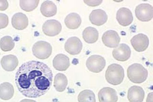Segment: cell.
<instances>
[{
  "mask_svg": "<svg viewBox=\"0 0 153 102\" xmlns=\"http://www.w3.org/2000/svg\"><path fill=\"white\" fill-rule=\"evenodd\" d=\"M39 1H20V6L25 12H30L36 8Z\"/></svg>",
  "mask_w": 153,
  "mask_h": 102,
  "instance_id": "484cf974",
  "label": "cell"
},
{
  "mask_svg": "<svg viewBox=\"0 0 153 102\" xmlns=\"http://www.w3.org/2000/svg\"><path fill=\"white\" fill-rule=\"evenodd\" d=\"M131 55V50L129 46L125 44H121L112 51V56L115 59L121 62L128 60Z\"/></svg>",
  "mask_w": 153,
  "mask_h": 102,
  "instance_id": "8fae6325",
  "label": "cell"
},
{
  "mask_svg": "<svg viewBox=\"0 0 153 102\" xmlns=\"http://www.w3.org/2000/svg\"><path fill=\"white\" fill-rule=\"evenodd\" d=\"M79 102H96L94 93L90 90H84L81 91L78 98Z\"/></svg>",
  "mask_w": 153,
  "mask_h": 102,
  "instance_id": "cb8c5ba5",
  "label": "cell"
},
{
  "mask_svg": "<svg viewBox=\"0 0 153 102\" xmlns=\"http://www.w3.org/2000/svg\"><path fill=\"white\" fill-rule=\"evenodd\" d=\"M20 102H36L35 100H31V99H24L21 101Z\"/></svg>",
  "mask_w": 153,
  "mask_h": 102,
  "instance_id": "4dcf8cb0",
  "label": "cell"
},
{
  "mask_svg": "<svg viewBox=\"0 0 153 102\" xmlns=\"http://www.w3.org/2000/svg\"><path fill=\"white\" fill-rule=\"evenodd\" d=\"M82 43L79 38L72 37L68 39L65 44V49L71 55H77L82 49Z\"/></svg>",
  "mask_w": 153,
  "mask_h": 102,
  "instance_id": "9c48e42d",
  "label": "cell"
},
{
  "mask_svg": "<svg viewBox=\"0 0 153 102\" xmlns=\"http://www.w3.org/2000/svg\"><path fill=\"white\" fill-rule=\"evenodd\" d=\"M106 65V61L102 56L93 55L88 59L86 66L91 72L99 73L102 72Z\"/></svg>",
  "mask_w": 153,
  "mask_h": 102,
  "instance_id": "5b68a950",
  "label": "cell"
},
{
  "mask_svg": "<svg viewBox=\"0 0 153 102\" xmlns=\"http://www.w3.org/2000/svg\"><path fill=\"white\" fill-rule=\"evenodd\" d=\"M8 2L7 1H0V11H5L8 8Z\"/></svg>",
  "mask_w": 153,
  "mask_h": 102,
  "instance_id": "f1b7e54d",
  "label": "cell"
},
{
  "mask_svg": "<svg viewBox=\"0 0 153 102\" xmlns=\"http://www.w3.org/2000/svg\"><path fill=\"white\" fill-rule=\"evenodd\" d=\"M18 58L13 55H7L2 57L1 61V67L7 72L14 71L18 65Z\"/></svg>",
  "mask_w": 153,
  "mask_h": 102,
  "instance_id": "ac0fdd59",
  "label": "cell"
},
{
  "mask_svg": "<svg viewBox=\"0 0 153 102\" xmlns=\"http://www.w3.org/2000/svg\"><path fill=\"white\" fill-rule=\"evenodd\" d=\"M145 95V91L141 87L134 86L128 90L127 98L130 102H143Z\"/></svg>",
  "mask_w": 153,
  "mask_h": 102,
  "instance_id": "9a60e30c",
  "label": "cell"
},
{
  "mask_svg": "<svg viewBox=\"0 0 153 102\" xmlns=\"http://www.w3.org/2000/svg\"><path fill=\"white\" fill-rule=\"evenodd\" d=\"M14 45L13 38L9 36H4L0 40V47L4 52H8L13 50Z\"/></svg>",
  "mask_w": 153,
  "mask_h": 102,
  "instance_id": "d4e9b609",
  "label": "cell"
},
{
  "mask_svg": "<svg viewBox=\"0 0 153 102\" xmlns=\"http://www.w3.org/2000/svg\"><path fill=\"white\" fill-rule=\"evenodd\" d=\"M85 4L90 6H98L102 2V1H84Z\"/></svg>",
  "mask_w": 153,
  "mask_h": 102,
  "instance_id": "83f0119b",
  "label": "cell"
},
{
  "mask_svg": "<svg viewBox=\"0 0 153 102\" xmlns=\"http://www.w3.org/2000/svg\"><path fill=\"white\" fill-rule=\"evenodd\" d=\"M116 19L119 24L123 26H127L133 22V14L130 10L126 8H121L117 11Z\"/></svg>",
  "mask_w": 153,
  "mask_h": 102,
  "instance_id": "7c38bea8",
  "label": "cell"
},
{
  "mask_svg": "<svg viewBox=\"0 0 153 102\" xmlns=\"http://www.w3.org/2000/svg\"><path fill=\"white\" fill-rule=\"evenodd\" d=\"M98 98L100 102H117L118 100L116 91L110 87H104L100 90Z\"/></svg>",
  "mask_w": 153,
  "mask_h": 102,
  "instance_id": "4fadbf2b",
  "label": "cell"
},
{
  "mask_svg": "<svg viewBox=\"0 0 153 102\" xmlns=\"http://www.w3.org/2000/svg\"><path fill=\"white\" fill-rule=\"evenodd\" d=\"M14 88L11 84L4 82L0 84V98L4 100H8L13 97Z\"/></svg>",
  "mask_w": 153,
  "mask_h": 102,
  "instance_id": "44dd1931",
  "label": "cell"
},
{
  "mask_svg": "<svg viewBox=\"0 0 153 102\" xmlns=\"http://www.w3.org/2000/svg\"><path fill=\"white\" fill-rule=\"evenodd\" d=\"M127 72L128 78L134 83H142L148 77V71L146 68L137 63L129 66Z\"/></svg>",
  "mask_w": 153,
  "mask_h": 102,
  "instance_id": "3957f363",
  "label": "cell"
},
{
  "mask_svg": "<svg viewBox=\"0 0 153 102\" xmlns=\"http://www.w3.org/2000/svg\"><path fill=\"white\" fill-rule=\"evenodd\" d=\"M42 30L45 35L53 37L57 35L61 32L62 25L57 20H49L43 24Z\"/></svg>",
  "mask_w": 153,
  "mask_h": 102,
  "instance_id": "52a82bcc",
  "label": "cell"
},
{
  "mask_svg": "<svg viewBox=\"0 0 153 102\" xmlns=\"http://www.w3.org/2000/svg\"><path fill=\"white\" fill-rule=\"evenodd\" d=\"M82 36L86 43L93 44L97 42L99 39V33L95 28L88 27L83 32Z\"/></svg>",
  "mask_w": 153,
  "mask_h": 102,
  "instance_id": "7402d4cb",
  "label": "cell"
},
{
  "mask_svg": "<svg viewBox=\"0 0 153 102\" xmlns=\"http://www.w3.org/2000/svg\"><path fill=\"white\" fill-rule=\"evenodd\" d=\"M124 77V69L121 65L113 64L108 67L105 73V78L110 84L114 86L121 84Z\"/></svg>",
  "mask_w": 153,
  "mask_h": 102,
  "instance_id": "7a4b0ae2",
  "label": "cell"
},
{
  "mask_svg": "<svg viewBox=\"0 0 153 102\" xmlns=\"http://www.w3.org/2000/svg\"><path fill=\"white\" fill-rule=\"evenodd\" d=\"M132 47L138 52H142L147 49L149 44L148 37L143 33L134 36L131 40Z\"/></svg>",
  "mask_w": 153,
  "mask_h": 102,
  "instance_id": "ba28073f",
  "label": "cell"
},
{
  "mask_svg": "<svg viewBox=\"0 0 153 102\" xmlns=\"http://www.w3.org/2000/svg\"><path fill=\"white\" fill-rule=\"evenodd\" d=\"M32 52L33 55L38 59H46L51 55L52 47L49 43L40 41L33 45Z\"/></svg>",
  "mask_w": 153,
  "mask_h": 102,
  "instance_id": "277c9868",
  "label": "cell"
},
{
  "mask_svg": "<svg viewBox=\"0 0 153 102\" xmlns=\"http://www.w3.org/2000/svg\"><path fill=\"white\" fill-rule=\"evenodd\" d=\"M15 81L18 90L24 96L39 98L46 94L51 86L52 72L45 63L31 61L19 68Z\"/></svg>",
  "mask_w": 153,
  "mask_h": 102,
  "instance_id": "6da1fadb",
  "label": "cell"
},
{
  "mask_svg": "<svg viewBox=\"0 0 153 102\" xmlns=\"http://www.w3.org/2000/svg\"><path fill=\"white\" fill-rule=\"evenodd\" d=\"M65 24L68 28L74 30L78 29L81 25V19L78 13H72L66 16Z\"/></svg>",
  "mask_w": 153,
  "mask_h": 102,
  "instance_id": "d6986e66",
  "label": "cell"
},
{
  "mask_svg": "<svg viewBox=\"0 0 153 102\" xmlns=\"http://www.w3.org/2000/svg\"><path fill=\"white\" fill-rule=\"evenodd\" d=\"M136 18L140 21L147 22L153 17V7L148 4H142L136 6L135 10Z\"/></svg>",
  "mask_w": 153,
  "mask_h": 102,
  "instance_id": "8992f818",
  "label": "cell"
},
{
  "mask_svg": "<svg viewBox=\"0 0 153 102\" xmlns=\"http://www.w3.org/2000/svg\"><path fill=\"white\" fill-rule=\"evenodd\" d=\"M69 59L64 54L56 55L53 61V65L57 71H65L70 66Z\"/></svg>",
  "mask_w": 153,
  "mask_h": 102,
  "instance_id": "2e32d148",
  "label": "cell"
},
{
  "mask_svg": "<svg viewBox=\"0 0 153 102\" xmlns=\"http://www.w3.org/2000/svg\"><path fill=\"white\" fill-rule=\"evenodd\" d=\"M12 24L16 30H24L28 25V19L25 14L18 13L14 14L12 17Z\"/></svg>",
  "mask_w": 153,
  "mask_h": 102,
  "instance_id": "e0dca14e",
  "label": "cell"
},
{
  "mask_svg": "<svg viewBox=\"0 0 153 102\" xmlns=\"http://www.w3.org/2000/svg\"><path fill=\"white\" fill-rule=\"evenodd\" d=\"M89 19L91 23L94 25L101 26L107 21V14L102 10H94L90 14Z\"/></svg>",
  "mask_w": 153,
  "mask_h": 102,
  "instance_id": "5bb4252c",
  "label": "cell"
},
{
  "mask_svg": "<svg viewBox=\"0 0 153 102\" xmlns=\"http://www.w3.org/2000/svg\"><path fill=\"white\" fill-rule=\"evenodd\" d=\"M9 23V18L6 14L0 13V29L6 27Z\"/></svg>",
  "mask_w": 153,
  "mask_h": 102,
  "instance_id": "4316f807",
  "label": "cell"
},
{
  "mask_svg": "<svg viewBox=\"0 0 153 102\" xmlns=\"http://www.w3.org/2000/svg\"><path fill=\"white\" fill-rule=\"evenodd\" d=\"M146 102H153V93H149L147 96Z\"/></svg>",
  "mask_w": 153,
  "mask_h": 102,
  "instance_id": "f546056e",
  "label": "cell"
},
{
  "mask_svg": "<svg viewBox=\"0 0 153 102\" xmlns=\"http://www.w3.org/2000/svg\"><path fill=\"white\" fill-rule=\"evenodd\" d=\"M41 13L46 17L55 16L57 13V7L54 2L50 1H45L41 5Z\"/></svg>",
  "mask_w": 153,
  "mask_h": 102,
  "instance_id": "ffe728a7",
  "label": "cell"
},
{
  "mask_svg": "<svg viewBox=\"0 0 153 102\" xmlns=\"http://www.w3.org/2000/svg\"><path fill=\"white\" fill-rule=\"evenodd\" d=\"M120 37L116 31L109 30L104 33L102 36L103 44L110 48L117 47L120 42Z\"/></svg>",
  "mask_w": 153,
  "mask_h": 102,
  "instance_id": "30bf717a",
  "label": "cell"
},
{
  "mask_svg": "<svg viewBox=\"0 0 153 102\" xmlns=\"http://www.w3.org/2000/svg\"><path fill=\"white\" fill-rule=\"evenodd\" d=\"M68 83V81L65 75L61 73H59L55 75L54 86L57 92H62L65 90Z\"/></svg>",
  "mask_w": 153,
  "mask_h": 102,
  "instance_id": "603a6c76",
  "label": "cell"
}]
</instances>
